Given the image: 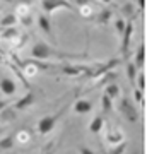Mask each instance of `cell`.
Segmentation results:
<instances>
[{
    "mask_svg": "<svg viewBox=\"0 0 147 154\" xmlns=\"http://www.w3.org/2000/svg\"><path fill=\"white\" fill-rule=\"evenodd\" d=\"M103 128H104V118L103 116H94L93 122L89 123V132L91 134H99V132H103Z\"/></svg>",
    "mask_w": 147,
    "mask_h": 154,
    "instance_id": "19",
    "label": "cell"
},
{
    "mask_svg": "<svg viewBox=\"0 0 147 154\" xmlns=\"http://www.w3.org/2000/svg\"><path fill=\"white\" fill-rule=\"evenodd\" d=\"M0 91H2L4 96H14V94L17 93V84L14 82L12 79L5 77V79L0 81Z\"/></svg>",
    "mask_w": 147,
    "mask_h": 154,
    "instance_id": "10",
    "label": "cell"
},
{
    "mask_svg": "<svg viewBox=\"0 0 147 154\" xmlns=\"http://www.w3.org/2000/svg\"><path fill=\"white\" fill-rule=\"evenodd\" d=\"M120 12H121V17H123L125 21H133V17L137 16V12H139V11L135 9V5H133V4L127 2V4H123V5H121Z\"/></svg>",
    "mask_w": 147,
    "mask_h": 154,
    "instance_id": "17",
    "label": "cell"
},
{
    "mask_svg": "<svg viewBox=\"0 0 147 154\" xmlns=\"http://www.w3.org/2000/svg\"><path fill=\"white\" fill-rule=\"evenodd\" d=\"M109 151L106 154H125L127 151V144L125 142H121V144H116V146H109Z\"/></svg>",
    "mask_w": 147,
    "mask_h": 154,
    "instance_id": "29",
    "label": "cell"
},
{
    "mask_svg": "<svg viewBox=\"0 0 147 154\" xmlns=\"http://www.w3.org/2000/svg\"><path fill=\"white\" fill-rule=\"evenodd\" d=\"M65 110H67V106H65V108H62L60 111H55V113H51V115L43 116V118L38 122V134H41V135H46V134L51 132V130L55 128V125L58 123L60 116L65 113Z\"/></svg>",
    "mask_w": 147,
    "mask_h": 154,
    "instance_id": "2",
    "label": "cell"
},
{
    "mask_svg": "<svg viewBox=\"0 0 147 154\" xmlns=\"http://www.w3.org/2000/svg\"><path fill=\"white\" fill-rule=\"evenodd\" d=\"M77 11H79L81 17H84V19H93L94 14H96V9L93 5H81Z\"/></svg>",
    "mask_w": 147,
    "mask_h": 154,
    "instance_id": "20",
    "label": "cell"
},
{
    "mask_svg": "<svg viewBox=\"0 0 147 154\" xmlns=\"http://www.w3.org/2000/svg\"><path fill=\"white\" fill-rule=\"evenodd\" d=\"M33 103H34V93H33V91H27V93L24 94L22 98L17 99V101H16L12 106H14V110L21 111V110H26V108H29Z\"/></svg>",
    "mask_w": 147,
    "mask_h": 154,
    "instance_id": "8",
    "label": "cell"
},
{
    "mask_svg": "<svg viewBox=\"0 0 147 154\" xmlns=\"http://www.w3.org/2000/svg\"><path fill=\"white\" fill-rule=\"evenodd\" d=\"M145 9V0H137V11L142 12Z\"/></svg>",
    "mask_w": 147,
    "mask_h": 154,
    "instance_id": "35",
    "label": "cell"
},
{
    "mask_svg": "<svg viewBox=\"0 0 147 154\" xmlns=\"http://www.w3.org/2000/svg\"><path fill=\"white\" fill-rule=\"evenodd\" d=\"M113 24H115V31L118 33V36H121V34H123V31H125L127 21L123 19V17H118V19H116V21H115Z\"/></svg>",
    "mask_w": 147,
    "mask_h": 154,
    "instance_id": "28",
    "label": "cell"
},
{
    "mask_svg": "<svg viewBox=\"0 0 147 154\" xmlns=\"http://www.w3.org/2000/svg\"><path fill=\"white\" fill-rule=\"evenodd\" d=\"M118 111L121 113V116L128 122H137L139 120V108H137L132 99H128L127 96H120V103H118Z\"/></svg>",
    "mask_w": 147,
    "mask_h": 154,
    "instance_id": "3",
    "label": "cell"
},
{
    "mask_svg": "<svg viewBox=\"0 0 147 154\" xmlns=\"http://www.w3.org/2000/svg\"><path fill=\"white\" fill-rule=\"evenodd\" d=\"M133 31H135V24L133 21H127V26H125V31L121 34V45H120V51L121 55H127L128 50H130V41H132V36H133Z\"/></svg>",
    "mask_w": 147,
    "mask_h": 154,
    "instance_id": "5",
    "label": "cell"
},
{
    "mask_svg": "<svg viewBox=\"0 0 147 154\" xmlns=\"http://www.w3.org/2000/svg\"><path fill=\"white\" fill-rule=\"evenodd\" d=\"M79 152L81 154H96L91 147H86V146H81V147H79Z\"/></svg>",
    "mask_w": 147,
    "mask_h": 154,
    "instance_id": "33",
    "label": "cell"
},
{
    "mask_svg": "<svg viewBox=\"0 0 147 154\" xmlns=\"http://www.w3.org/2000/svg\"><path fill=\"white\" fill-rule=\"evenodd\" d=\"M101 106H103V111L104 113H109V111H113V101L106 96V94H103L101 96Z\"/></svg>",
    "mask_w": 147,
    "mask_h": 154,
    "instance_id": "26",
    "label": "cell"
},
{
    "mask_svg": "<svg viewBox=\"0 0 147 154\" xmlns=\"http://www.w3.org/2000/svg\"><path fill=\"white\" fill-rule=\"evenodd\" d=\"M31 58L41 62H50V60H58V62H72V60H86V53H67L62 50H57L53 46H50L44 41H36L31 48Z\"/></svg>",
    "mask_w": 147,
    "mask_h": 154,
    "instance_id": "1",
    "label": "cell"
},
{
    "mask_svg": "<svg viewBox=\"0 0 147 154\" xmlns=\"http://www.w3.org/2000/svg\"><path fill=\"white\" fill-rule=\"evenodd\" d=\"M21 34V31L17 29V26H12V28H2L0 31V39H4V41H14Z\"/></svg>",
    "mask_w": 147,
    "mask_h": 154,
    "instance_id": "15",
    "label": "cell"
},
{
    "mask_svg": "<svg viewBox=\"0 0 147 154\" xmlns=\"http://www.w3.org/2000/svg\"><path fill=\"white\" fill-rule=\"evenodd\" d=\"M16 24H17V17L14 16V12H12V14H7V16H4L0 19V26H2V28H12V26H16Z\"/></svg>",
    "mask_w": 147,
    "mask_h": 154,
    "instance_id": "22",
    "label": "cell"
},
{
    "mask_svg": "<svg viewBox=\"0 0 147 154\" xmlns=\"http://www.w3.org/2000/svg\"><path fill=\"white\" fill-rule=\"evenodd\" d=\"M133 65L142 70L144 65H145V43H140L137 46V51H135V57H133Z\"/></svg>",
    "mask_w": 147,
    "mask_h": 154,
    "instance_id": "12",
    "label": "cell"
},
{
    "mask_svg": "<svg viewBox=\"0 0 147 154\" xmlns=\"http://www.w3.org/2000/svg\"><path fill=\"white\" fill-rule=\"evenodd\" d=\"M75 4H77V7H81V5H93V0H75Z\"/></svg>",
    "mask_w": 147,
    "mask_h": 154,
    "instance_id": "34",
    "label": "cell"
},
{
    "mask_svg": "<svg viewBox=\"0 0 147 154\" xmlns=\"http://www.w3.org/2000/svg\"><path fill=\"white\" fill-rule=\"evenodd\" d=\"M36 22H38L39 29L43 31L46 36L50 38V41H55V36H53V28H51V21H50V16H46V14H39L38 17H36Z\"/></svg>",
    "mask_w": 147,
    "mask_h": 154,
    "instance_id": "6",
    "label": "cell"
},
{
    "mask_svg": "<svg viewBox=\"0 0 147 154\" xmlns=\"http://www.w3.org/2000/svg\"><path fill=\"white\" fill-rule=\"evenodd\" d=\"M125 70H127V77H128V81H130V82L133 84V82H135L137 74H139V69H137V67L133 65V62H127Z\"/></svg>",
    "mask_w": 147,
    "mask_h": 154,
    "instance_id": "21",
    "label": "cell"
},
{
    "mask_svg": "<svg viewBox=\"0 0 147 154\" xmlns=\"http://www.w3.org/2000/svg\"><path fill=\"white\" fill-rule=\"evenodd\" d=\"M115 77H116V72H113V70L106 72V74H103V75L99 77V81H98V86H106V84L113 82V81H115Z\"/></svg>",
    "mask_w": 147,
    "mask_h": 154,
    "instance_id": "24",
    "label": "cell"
},
{
    "mask_svg": "<svg viewBox=\"0 0 147 154\" xmlns=\"http://www.w3.org/2000/svg\"><path fill=\"white\" fill-rule=\"evenodd\" d=\"M11 105V103H9V101H2V99H0V111L4 110V108H5V106H9Z\"/></svg>",
    "mask_w": 147,
    "mask_h": 154,
    "instance_id": "36",
    "label": "cell"
},
{
    "mask_svg": "<svg viewBox=\"0 0 147 154\" xmlns=\"http://www.w3.org/2000/svg\"><path fill=\"white\" fill-rule=\"evenodd\" d=\"M17 118V110H14V106H5L4 110L0 111V120L4 123H9V122H14Z\"/></svg>",
    "mask_w": 147,
    "mask_h": 154,
    "instance_id": "18",
    "label": "cell"
},
{
    "mask_svg": "<svg viewBox=\"0 0 147 154\" xmlns=\"http://www.w3.org/2000/svg\"><path fill=\"white\" fill-rule=\"evenodd\" d=\"M137 86V89L139 91H145V74L142 70H139V74H137L135 77V82H133Z\"/></svg>",
    "mask_w": 147,
    "mask_h": 154,
    "instance_id": "25",
    "label": "cell"
},
{
    "mask_svg": "<svg viewBox=\"0 0 147 154\" xmlns=\"http://www.w3.org/2000/svg\"><path fill=\"white\" fill-rule=\"evenodd\" d=\"M14 16L17 17V21H19V19H24V17H27V16H33V12H31V4H29L27 0L17 2L16 11H14Z\"/></svg>",
    "mask_w": 147,
    "mask_h": 154,
    "instance_id": "9",
    "label": "cell"
},
{
    "mask_svg": "<svg viewBox=\"0 0 147 154\" xmlns=\"http://www.w3.org/2000/svg\"><path fill=\"white\" fill-rule=\"evenodd\" d=\"M103 94H106L111 101H118L120 99V96H121V89H120V86H116L115 82H109V84H106L104 86V93Z\"/></svg>",
    "mask_w": 147,
    "mask_h": 154,
    "instance_id": "13",
    "label": "cell"
},
{
    "mask_svg": "<svg viewBox=\"0 0 147 154\" xmlns=\"http://www.w3.org/2000/svg\"><path fill=\"white\" fill-rule=\"evenodd\" d=\"M14 140H16V146H27L33 140V134L27 128H22L17 134H14Z\"/></svg>",
    "mask_w": 147,
    "mask_h": 154,
    "instance_id": "11",
    "label": "cell"
},
{
    "mask_svg": "<svg viewBox=\"0 0 147 154\" xmlns=\"http://www.w3.org/2000/svg\"><path fill=\"white\" fill-rule=\"evenodd\" d=\"M99 2H101V4H104V5H109V4H111L113 0H99Z\"/></svg>",
    "mask_w": 147,
    "mask_h": 154,
    "instance_id": "37",
    "label": "cell"
},
{
    "mask_svg": "<svg viewBox=\"0 0 147 154\" xmlns=\"http://www.w3.org/2000/svg\"><path fill=\"white\" fill-rule=\"evenodd\" d=\"M39 154H57V142H55V140L48 142L43 149H41V152Z\"/></svg>",
    "mask_w": 147,
    "mask_h": 154,
    "instance_id": "30",
    "label": "cell"
},
{
    "mask_svg": "<svg viewBox=\"0 0 147 154\" xmlns=\"http://www.w3.org/2000/svg\"><path fill=\"white\" fill-rule=\"evenodd\" d=\"M2 134H4V127L0 125V135H2Z\"/></svg>",
    "mask_w": 147,
    "mask_h": 154,
    "instance_id": "38",
    "label": "cell"
},
{
    "mask_svg": "<svg viewBox=\"0 0 147 154\" xmlns=\"http://www.w3.org/2000/svg\"><path fill=\"white\" fill-rule=\"evenodd\" d=\"M41 9H43V14L46 16H51L53 12L57 11H72L74 5H72L69 0H41Z\"/></svg>",
    "mask_w": 147,
    "mask_h": 154,
    "instance_id": "4",
    "label": "cell"
},
{
    "mask_svg": "<svg viewBox=\"0 0 147 154\" xmlns=\"http://www.w3.org/2000/svg\"><path fill=\"white\" fill-rule=\"evenodd\" d=\"M26 41H27V34L26 33H21L19 36H17L12 43H14V50H21L24 45H26Z\"/></svg>",
    "mask_w": 147,
    "mask_h": 154,
    "instance_id": "27",
    "label": "cell"
},
{
    "mask_svg": "<svg viewBox=\"0 0 147 154\" xmlns=\"http://www.w3.org/2000/svg\"><path fill=\"white\" fill-rule=\"evenodd\" d=\"M17 22H21L24 28H31V26L34 24V17L33 16H27V17H24V19H19Z\"/></svg>",
    "mask_w": 147,
    "mask_h": 154,
    "instance_id": "32",
    "label": "cell"
},
{
    "mask_svg": "<svg viewBox=\"0 0 147 154\" xmlns=\"http://www.w3.org/2000/svg\"><path fill=\"white\" fill-rule=\"evenodd\" d=\"M91 110H93V103L89 99H77L75 103H74V111L79 113V115H86Z\"/></svg>",
    "mask_w": 147,
    "mask_h": 154,
    "instance_id": "14",
    "label": "cell"
},
{
    "mask_svg": "<svg viewBox=\"0 0 147 154\" xmlns=\"http://www.w3.org/2000/svg\"><path fill=\"white\" fill-rule=\"evenodd\" d=\"M106 144L108 146H116V144H121L125 142V135L121 132L120 128H109L108 132H106Z\"/></svg>",
    "mask_w": 147,
    "mask_h": 154,
    "instance_id": "7",
    "label": "cell"
},
{
    "mask_svg": "<svg viewBox=\"0 0 147 154\" xmlns=\"http://www.w3.org/2000/svg\"><path fill=\"white\" fill-rule=\"evenodd\" d=\"M16 146V140H14V135H5L4 139H0V149L4 151H9Z\"/></svg>",
    "mask_w": 147,
    "mask_h": 154,
    "instance_id": "23",
    "label": "cell"
},
{
    "mask_svg": "<svg viewBox=\"0 0 147 154\" xmlns=\"http://www.w3.org/2000/svg\"><path fill=\"white\" fill-rule=\"evenodd\" d=\"M111 19H113V11H111V9H101V11H99V14L94 17L96 24H101V26L109 24V22H111Z\"/></svg>",
    "mask_w": 147,
    "mask_h": 154,
    "instance_id": "16",
    "label": "cell"
},
{
    "mask_svg": "<svg viewBox=\"0 0 147 154\" xmlns=\"http://www.w3.org/2000/svg\"><path fill=\"white\" fill-rule=\"evenodd\" d=\"M133 101H135L137 105H144L145 103V99H144V91H139V89H133Z\"/></svg>",
    "mask_w": 147,
    "mask_h": 154,
    "instance_id": "31",
    "label": "cell"
}]
</instances>
